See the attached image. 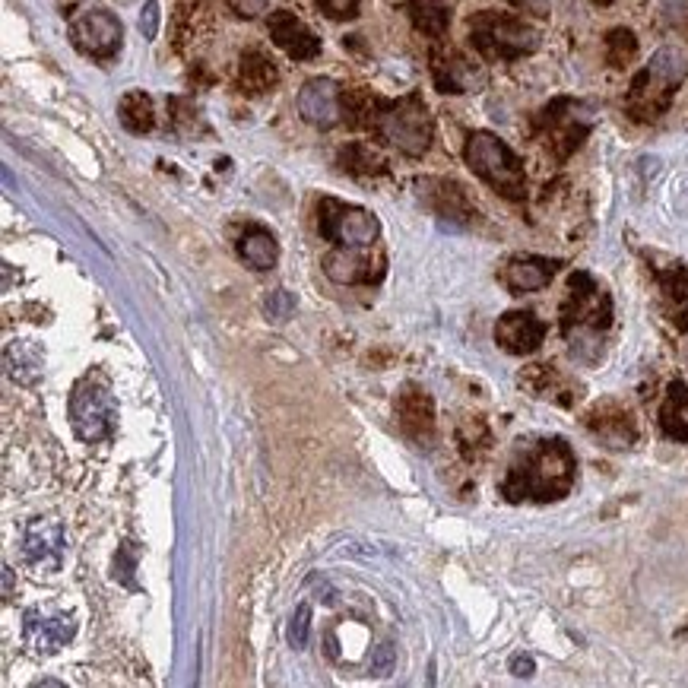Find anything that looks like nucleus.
I'll return each mask as SVG.
<instances>
[{"mask_svg": "<svg viewBox=\"0 0 688 688\" xmlns=\"http://www.w3.org/2000/svg\"><path fill=\"white\" fill-rule=\"evenodd\" d=\"M574 482V454L562 438H543L511 463L501 486L508 501H555L565 498Z\"/></svg>", "mask_w": 688, "mask_h": 688, "instance_id": "1", "label": "nucleus"}, {"mask_svg": "<svg viewBox=\"0 0 688 688\" xmlns=\"http://www.w3.org/2000/svg\"><path fill=\"white\" fill-rule=\"evenodd\" d=\"M612 321V299L609 292L593 280L590 273H571L568 280V299L562 305V333L568 337L571 349L584 356L587 343H597L600 333Z\"/></svg>", "mask_w": 688, "mask_h": 688, "instance_id": "2", "label": "nucleus"}, {"mask_svg": "<svg viewBox=\"0 0 688 688\" xmlns=\"http://www.w3.org/2000/svg\"><path fill=\"white\" fill-rule=\"evenodd\" d=\"M463 159L473 169L476 178H482L489 188L508 200L527 197V172L524 162L505 140H498L489 130H473L463 143Z\"/></svg>", "mask_w": 688, "mask_h": 688, "instance_id": "3", "label": "nucleus"}, {"mask_svg": "<svg viewBox=\"0 0 688 688\" xmlns=\"http://www.w3.org/2000/svg\"><path fill=\"white\" fill-rule=\"evenodd\" d=\"M688 73V64L682 58V51L676 48H660L650 64L631 80L628 89V115L635 121H657L663 111L673 102L676 89L682 86Z\"/></svg>", "mask_w": 688, "mask_h": 688, "instance_id": "4", "label": "nucleus"}, {"mask_svg": "<svg viewBox=\"0 0 688 688\" xmlns=\"http://www.w3.org/2000/svg\"><path fill=\"white\" fill-rule=\"evenodd\" d=\"M375 134L397 146L403 156H422L429 153V146L435 140V121L429 115V108H425L422 96H403L397 102H381L375 105V115H371L368 124Z\"/></svg>", "mask_w": 688, "mask_h": 688, "instance_id": "5", "label": "nucleus"}, {"mask_svg": "<svg viewBox=\"0 0 688 688\" xmlns=\"http://www.w3.org/2000/svg\"><path fill=\"white\" fill-rule=\"evenodd\" d=\"M470 42L489 61H517L539 48V32L520 16L482 10L470 20Z\"/></svg>", "mask_w": 688, "mask_h": 688, "instance_id": "6", "label": "nucleus"}, {"mask_svg": "<svg viewBox=\"0 0 688 688\" xmlns=\"http://www.w3.org/2000/svg\"><path fill=\"white\" fill-rule=\"evenodd\" d=\"M70 425L80 441L99 444L115 435L118 425V400L102 375H86L73 384V394L67 403Z\"/></svg>", "mask_w": 688, "mask_h": 688, "instance_id": "7", "label": "nucleus"}, {"mask_svg": "<svg viewBox=\"0 0 688 688\" xmlns=\"http://www.w3.org/2000/svg\"><path fill=\"white\" fill-rule=\"evenodd\" d=\"M318 232L321 238L333 241V245L371 248L381 235V222L375 213H368L365 207H356V203L324 197L318 203Z\"/></svg>", "mask_w": 688, "mask_h": 688, "instance_id": "8", "label": "nucleus"}, {"mask_svg": "<svg viewBox=\"0 0 688 688\" xmlns=\"http://www.w3.org/2000/svg\"><path fill=\"white\" fill-rule=\"evenodd\" d=\"M590 134V115L581 102L555 99L536 118V137L546 143V150L555 159H568Z\"/></svg>", "mask_w": 688, "mask_h": 688, "instance_id": "9", "label": "nucleus"}, {"mask_svg": "<svg viewBox=\"0 0 688 688\" xmlns=\"http://www.w3.org/2000/svg\"><path fill=\"white\" fill-rule=\"evenodd\" d=\"M70 39L89 58L108 61L121 48V20L108 10H83L70 20Z\"/></svg>", "mask_w": 688, "mask_h": 688, "instance_id": "10", "label": "nucleus"}, {"mask_svg": "<svg viewBox=\"0 0 688 688\" xmlns=\"http://www.w3.org/2000/svg\"><path fill=\"white\" fill-rule=\"evenodd\" d=\"M432 77H435L438 92H451V96L476 92L486 86V70H482L470 54L448 48V45L432 48Z\"/></svg>", "mask_w": 688, "mask_h": 688, "instance_id": "11", "label": "nucleus"}, {"mask_svg": "<svg viewBox=\"0 0 688 688\" xmlns=\"http://www.w3.org/2000/svg\"><path fill=\"white\" fill-rule=\"evenodd\" d=\"M299 115L311 124L330 130L343 121V92L337 80L330 77H314L302 86L299 92Z\"/></svg>", "mask_w": 688, "mask_h": 688, "instance_id": "12", "label": "nucleus"}, {"mask_svg": "<svg viewBox=\"0 0 688 688\" xmlns=\"http://www.w3.org/2000/svg\"><path fill=\"white\" fill-rule=\"evenodd\" d=\"M23 555L32 568L58 571L64 562V527L51 517L32 520L23 536Z\"/></svg>", "mask_w": 688, "mask_h": 688, "instance_id": "13", "label": "nucleus"}, {"mask_svg": "<svg viewBox=\"0 0 688 688\" xmlns=\"http://www.w3.org/2000/svg\"><path fill=\"white\" fill-rule=\"evenodd\" d=\"M324 273L340 286L375 283L384 273V257H368L365 248H343L337 245L324 257Z\"/></svg>", "mask_w": 688, "mask_h": 688, "instance_id": "14", "label": "nucleus"}, {"mask_svg": "<svg viewBox=\"0 0 688 688\" xmlns=\"http://www.w3.org/2000/svg\"><path fill=\"white\" fill-rule=\"evenodd\" d=\"M73 635H77V622H73L70 616H42L39 609L26 612L23 638L32 647V654H39V657L58 654L61 647H67V641Z\"/></svg>", "mask_w": 688, "mask_h": 688, "instance_id": "15", "label": "nucleus"}, {"mask_svg": "<svg viewBox=\"0 0 688 688\" xmlns=\"http://www.w3.org/2000/svg\"><path fill=\"white\" fill-rule=\"evenodd\" d=\"M270 39L276 48H283L292 61H311L321 54V39L289 10H276L270 16Z\"/></svg>", "mask_w": 688, "mask_h": 688, "instance_id": "16", "label": "nucleus"}, {"mask_svg": "<svg viewBox=\"0 0 688 688\" xmlns=\"http://www.w3.org/2000/svg\"><path fill=\"white\" fill-rule=\"evenodd\" d=\"M546 337V324L530 311H511L495 324V343L511 352V356H527V352L539 349Z\"/></svg>", "mask_w": 688, "mask_h": 688, "instance_id": "17", "label": "nucleus"}, {"mask_svg": "<svg viewBox=\"0 0 688 688\" xmlns=\"http://www.w3.org/2000/svg\"><path fill=\"white\" fill-rule=\"evenodd\" d=\"M397 422L409 441L429 444L435 435V403L419 387H406L397 397Z\"/></svg>", "mask_w": 688, "mask_h": 688, "instance_id": "18", "label": "nucleus"}, {"mask_svg": "<svg viewBox=\"0 0 688 688\" xmlns=\"http://www.w3.org/2000/svg\"><path fill=\"white\" fill-rule=\"evenodd\" d=\"M587 429L597 435L606 444V448H612V451L631 448V444H635V438H638L635 422H631V416L625 413L622 406H616V403H603V406L593 409V413L587 416Z\"/></svg>", "mask_w": 688, "mask_h": 688, "instance_id": "19", "label": "nucleus"}, {"mask_svg": "<svg viewBox=\"0 0 688 688\" xmlns=\"http://www.w3.org/2000/svg\"><path fill=\"white\" fill-rule=\"evenodd\" d=\"M425 188V200H429V207L448 222H457V226H467V222H473L476 210L473 203L467 197V191L460 188L457 181H448V178H429L422 184Z\"/></svg>", "mask_w": 688, "mask_h": 688, "instance_id": "20", "label": "nucleus"}, {"mask_svg": "<svg viewBox=\"0 0 688 688\" xmlns=\"http://www.w3.org/2000/svg\"><path fill=\"white\" fill-rule=\"evenodd\" d=\"M555 270H559V264H555V260L536 257V254H517V257L508 260V267L501 270V280H505V286L511 292L524 295V292L546 289L552 283Z\"/></svg>", "mask_w": 688, "mask_h": 688, "instance_id": "21", "label": "nucleus"}, {"mask_svg": "<svg viewBox=\"0 0 688 688\" xmlns=\"http://www.w3.org/2000/svg\"><path fill=\"white\" fill-rule=\"evenodd\" d=\"M276 83H280V70H276V64L267 58L264 51H245L238 61V89L245 92V96H264V92H270Z\"/></svg>", "mask_w": 688, "mask_h": 688, "instance_id": "22", "label": "nucleus"}, {"mask_svg": "<svg viewBox=\"0 0 688 688\" xmlns=\"http://www.w3.org/2000/svg\"><path fill=\"white\" fill-rule=\"evenodd\" d=\"M657 280L663 289V302L673 324L679 330H688V267H669V270H657Z\"/></svg>", "mask_w": 688, "mask_h": 688, "instance_id": "23", "label": "nucleus"}, {"mask_svg": "<svg viewBox=\"0 0 688 688\" xmlns=\"http://www.w3.org/2000/svg\"><path fill=\"white\" fill-rule=\"evenodd\" d=\"M238 254L254 270H273L276 260H280V245H276V238L267 229L251 226L238 238Z\"/></svg>", "mask_w": 688, "mask_h": 688, "instance_id": "24", "label": "nucleus"}, {"mask_svg": "<svg viewBox=\"0 0 688 688\" xmlns=\"http://www.w3.org/2000/svg\"><path fill=\"white\" fill-rule=\"evenodd\" d=\"M660 429L673 441H688V387L682 381L669 384V394L660 406Z\"/></svg>", "mask_w": 688, "mask_h": 688, "instance_id": "25", "label": "nucleus"}, {"mask_svg": "<svg viewBox=\"0 0 688 688\" xmlns=\"http://www.w3.org/2000/svg\"><path fill=\"white\" fill-rule=\"evenodd\" d=\"M340 169L356 178H378L387 175V159L368 143H346L340 150Z\"/></svg>", "mask_w": 688, "mask_h": 688, "instance_id": "26", "label": "nucleus"}, {"mask_svg": "<svg viewBox=\"0 0 688 688\" xmlns=\"http://www.w3.org/2000/svg\"><path fill=\"white\" fill-rule=\"evenodd\" d=\"M118 118L130 134H150V130L156 127L153 99L140 89L127 92V96H121V102H118Z\"/></svg>", "mask_w": 688, "mask_h": 688, "instance_id": "27", "label": "nucleus"}, {"mask_svg": "<svg viewBox=\"0 0 688 688\" xmlns=\"http://www.w3.org/2000/svg\"><path fill=\"white\" fill-rule=\"evenodd\" d=\"M409 20L429 39H441L451 26V10L444 4H435V0H409Z\"/></svg>", "mask_w": 688, "mask_h": 688, "instance_id": "28", "label": "nucleus"}, {"mask_svg": "<svg viewBox=\"0 0 688 688\" xmlns=\"http://www.w3.org/2000/svg\"><path fill=\"white\" fill-rule=\"evenodd\" d=\"M635 54H638V39H635V32L619 26V29H612L606 35V61L612 67H628L631 61H635Z\"/></svg>", "mask_w": 688, "mask_h": 688, "instance_id": "29", "label": "nucleus"}, {"mask_svg": "<svg viewBox=\"0 0 688 688\" xmlns=\"http://www.w3.org/2000/svg\"><path fill=\"white\" fill-rule=\"evenodd\" d=\"M264 311H267V318H270V321H276V324L289 321V318H292V311H295V299H292V292H289V289H273V292L267 295Z\"/></svg>", "mask_w": 688, "mask_h": 688, "instance_id": "30", "label": "nucleus"}, {"mask_svg": "<svg viewBox=\"0 0 688 688\" xmlns=\"http://www.w3.org/2000/svg\"><path fill=\"white\" fill-rule=\"evenodd\" d=\"M308 631H311V606H299L295 616L289 619V644L292 647H305L308 644Z\"/></svg>", "mask_w": 688, "mask_h": 688, "instance_id": "31", "label": "nucleus"}, {"mask_svg": "<svg viewBox=\"0 0 688 688\" xmlns=\"http://www.w3.org/2000/svg\"><path fill=\"white\" fill-rule=\"evenodd\" d=\"M486 441H489V429L482 425V419H473V435L467 429V422H463V429H460V448L467 457H476V448H486Z\"/></svg>", "mask_w": 688, "mask_h": 688, "instance_id": "32", "label": "nucleus"}, {"mask_svg": "<svg viewBox=\"0 0 688 688\" xmlns=\"http://www.w3.org/2000/svg\"><path fill=\"white\" fill-rule=\"evenodd\" d=\"M318 10L330 20H356L359 0H318Z\"/></svg>", "mask_w": 688, "mask_h": 688, "instance_id": "33", "label": "nucleus"}, {"mask_svg": "<svg viewBox=\"0 0 688 688\" xmlns=\"http://www.w3.org/2000/svg\"><path fill=\"white\" fill-rule=\"evenodd\" d=\"M394 663H397V650H394V644H381V647H375V654H371V673L375 676H387L390 669H394Z\"/></svg>", "mask_w": 688, "mask_h": 688, "instance_id": "34", "label": "nucleus"}, {"mask_svg": "<svg viewBox=\"0 0 688 688\" xmlns=\"http://www.w3.org/2000/svg\"><path fill=\"white\" fill-rule=\"evenodd\" d=\"M226 4L238 13V16H245V20H254V16H260L267 7H270V0H226Z\"/></svg>", "mask_w": 688, "mask_h": 688, "instance_id": "35", "label": "nucleus"}, {"mask_svg": "<svg viewBox=\"0 0 688 688\" xmlns=\"http://www.w3.org/2000/svg\"><path fill=\"white\" fill-rule=\"evenodd\" d=\"M156 29H159V4L150 0L140 13V32L146 35V39H156Z\"/></svg>", "mask_w": 688, "mask_h": 688, "instance_id": "36", "label": "nucleus"}, {"mask_svg": "<svg viewBox=\"0 0 688 688\" xmlns=\"http://www.w3.org/2000/svg\"><path fill=\"white\" fill-rule=\"evenodd\" d=\"M533 657L530 654H514L511 657V673L517 676V679H527V676H533Z\"/></svg>", "mask_w": 688, "mask_h": 688, "instance_id": "37", "label": "nucleus"}, {"mask_svg": "<svg viewBox=\"0 0 688 688\" xmlns=\"http://www.w3.org/2000/svg\"><path fill=\"white\" fill-rule=\"evenodd\" d=\"M10 593H13V571L4 568V597L10 600Z\"/></svg>", "mask_w": 688, "mask_h": 688, "instance_id": "38", "label": "nucleus"}, {"mask_svg": "<svg viewBox=\"0 0 688 688\" xmlns=\"http://www.w3.org/2000/svg\"><path fill=\"white\" fill-rule=\"evenodd\" d=\"M593 4H600V7H609V4H616V0H593Z\"/></svg>", "mask_w": 688, "mask_h": 688, "instance_id": "39", "label": "nucleus"}]
</instances>
